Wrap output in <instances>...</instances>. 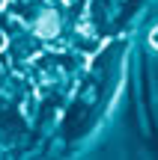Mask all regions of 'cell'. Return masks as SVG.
Here are the masks:
<instances>
[{"label":"cell","instance_id":"2","mask_svg":"<svg viewBox=\"0 0 158 160\" xmlns=\"http://www.w3.org/2000/svg\"><path fill=\"white\" fill-rule=\"evenodd\" d=\"M152 45H155V48H158V27H155V30H152Z\"/></svg>","mask_w":158,"mask_h":160},{"label":"cell","instance_id":"1","mask_svg":"<svg viewBox=\"0 0 158 160\" xmlns=\"http://www.w3.org/2000/svg\"><path fill=\"white\" fill-rule=\"evenodd\" d=\"M54 24H57V15H54V12H48V15H45V21H39V33H42V36H51L54 30H57Z\"/></svg>","mask_w":158,"mask_h":160}]
</instances>
